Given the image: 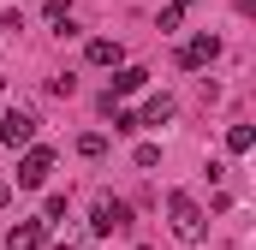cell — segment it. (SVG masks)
Here are the masks:
<instances>
[{"label":"cell","mask_w":256,"mask_h":250,"mask_svg":"<svg viewBox=\"0 0 256 250\" xmlns=\"http://www.w3.org/2000/svg\"><path fill=\"white\" fill-rule=\"evenodd\" d=\"M84 54H90V66H120V60H126V48H120L114 36H96V42H90Z\"/></svg>","instance_id":"9"},{"label":"cell","mask_w":256,"mask_h":250,"mask_svg":"<svg viewBox=\"0 0 256 250\" xmlns=\"http://www.w3.org/2000/svg\"><path fill=\"white\" fill-rule=\"evenodd\" d=\"M42 18L48 24H72V0H42Z\"/></svg>","instance_id":"13"},{"label":"cell","mask_w":256,"mask_h":250,"mask_svg":"<svg viewBox=\"0 0 256 250\" xmlns=\"http://www.w3.org/2000/svg\"><path fill=\"white\" fill-rule=\"evenodd\" d=\"M250 143H256V131H250V125H232V131H226V149H232V155H244Z\"/></svg>","instance_id":"12"},{"label":"cell","mask_w":256,"mask_h":250,"mask_svg":"<svg viewBox=\"0 0 256 250\" xmlns=\"http://www.w3.org/2000/svg\"><path fill=\"white\" fill-rule=\"evenodd\" d=\"M173 114H179V102H173V96L161 90V96H149V102H143V114H137V125H167Z\"/></svg>","instance_id":"6"},{"label":"cell","mask_w":256,"mask_h":250,"mask_svg":"<svg viewBox=\"0 0 256 250\" xmlns=\"http://www.w3.org/2000/svg\"><path fill=\"white\" fill-rule=\"evenodd\" d=\"M214 60H220V36H208V30L191 36V42H185V54H179L185 72H202V66H214Z\"/></svg>","instance_id":"4"},{"label":"cell","mask_w":256,"mask_h":250,"mask_svg":"<svg viewBox=\"0 0 256 250\" xmlns=\"http://www.w3.org/2000/svg\"><path fill=\"white\" fill-rule=\"evenodd\" d=\"M143 84H149V72H143V66H120V72H114V90H108V102H114V96H137Z\"/></svg>","instance_id":"8"},{"label":"cell","mask_w":256,"mask_h":250,"mask_svg":"<svg viewBox=\"0 0 256 250\" xmlns=\"http://www.w3.org/2000/svg\"><path fill=\"white\" fill-rule=\"evenodd\" d=\"M6 202H12V185H6V179H0V208H6Z\"/></svg>","instance_id":"16"},{"label":"cell","mask_w":256,"mask_h":250,"mask_svg":"<svg viewBox=\"0 0 256 250\" xmlns=\"http://www.w3.org/2000/svg\"><path fill=\"white\" fill-rule=\"evenodd\" d=\"M78 155H84V161H102V155H108V137H102V131H84V137H78Z\"/></svg>","instance_id":"10"},{"label":"cell","mask_w":256,"mask_h":250,"mask_svg":"<svg viewBox=\"0 0 256 250\" xmlns=\"http://www.w3.org/2000/svg\"><path fill=\"white\" fill-rule=\"evenodd\" d=\"M42 238H48V226H42V220H18L0 244H6V250H42Z\"/></svg>","instance_id":"5"},{"label":"cell","mask_w":256,"mask_h":250,"mask_svg":"<svg viewBox=\"0 0 256 250\" xmlns=\"http://www.w3.org/2000/svg\"><path fill=\"white\" fill-rule=\"evenodd\" d=\"M131 226V202L120 196H96V208H90V232H126Z\"/></svg>","instance_id":"2"},{"label":"cell","mask_w":256,"mask_h":250,"mask_svg":"<svg viewBox=\"0 0 256 250\" xmlns=\"http://www.w3.org/2000/svg\"><path fill=\"white\" fill-rule=\"evenodd\" d=\"M30 137H36L30 114H0V143H30Z\"/></svg>","instance_id":"7"},{"label":"cell","mask_w":256,"mask_h":250,"mask_svg":"<svg viewBox=\"0 0 256 250\" xmlns=\"http://www.w3.org/2000/svg\"><path fill=\"white\" fill-rule=\"evenodd\" d=\"M167 214H173V232H179L185 244H202L208 220H202V208H196V196H191V190H173V196H167Z\"/></svg>","instance_id":"1"},{"label":"cell","mask_w":256,"mask_h":250,"mask_svg":"<svg viewBox=\"0 0 256 250\" xmlns=\"http://www.w3.org/2000/svg\"><path fill=\"white\" fill-rule=\"evenodd\" d=\"M48 173H54V149H42V143L24 149V161H18V185H24V190H42Z\"/></svg>","instance_id":"3"},{"label":"cell","mask_w":256,"mask_h":250,"mask_svg":"<svg viewBox=\"0 0 256 250\" xmlns=\"http://www.w3.org/2000/svg\"><path fill=\"white\" fill-rule=\"evenodd\" d=\"M191 6H196V0H173V6H161V36H167V30H179Z\"/></svg>","instance_id":"11"},{"label":"cell","mask_w":256,"mask_h":250,"mask_svg":"<svg viewBox=\"0 0 256 250\" xmlns=\"http://www.w3.org/2000/svg\"><path fill=\"white\" fill-rule=\"evenodd\" d=\"M131 161H137V167H161V143H137Z\"/></svg>","instance_id":"14"},{"label":"cell","mask_w":256,"mask_h":250,"mask_svg":"<svg viewBox=\"0 0 256 250\" xmlns=\"http://www.w3.org/2000/svg\"><path fill=\"white\" fill-rule=\"evenodd\" d=\"M114 131H137V114L131 108H114Z\"/></svg>","instance_id":"15"}]
</instances>
